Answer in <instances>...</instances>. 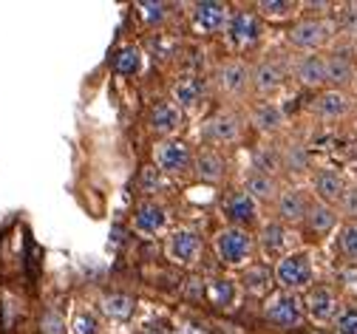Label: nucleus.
I'll return each mask as SVG.
<instances>
[{
  "label": "nucleus",
  "instance_id": "obj_1",
  "mask_svg": "<svg viewBox=\"0 0 357 334\" xmlns=\"http://www.w3.org/2000/svg\"><path fill=\"white\" fill-rule=\"evenodd\" d=\"M250 250H252V238L241 227H227L215 235V252L230 266H241L250 258Z\"/></svg>",
  "mask_w": 357,
  "mask_h": 334
},
{
  "label": "nucleus",
  "instance_id": "obj_2",
  "mask_svg": "<svg viewBox=\"0 0 357 334\" xmlns=\"http://www.w3.org/2000/svg\"><path fill=\"white\" fill-rule=\"evenodd\" d=\"M275 280L284 286V289L295 292V289H306L312 283V261L303 252H292L284 255L275 266Z\"/></svg>",
  "mask_w": 357,
  "mask_h": 334
},
{
  "label": "nucleus",
  "instance_id": "obj_3",
  "mask_svg": "<svg viewBox=\"0 0 357 334\" xmlns=\"http://www.w3.org/2000/svg\"><path fill=\"white\" fill-rule=\"evenodd\" d=\"M266 320H270L273 326L278 328H295L303 317V306L301 301L292 295V292H281L275 298H270V303H266Z\"/></svg>",
  "mask_w": 357,
  "mask_h": 334
},
{
  "label": "nucleus",
  "instance_id": "obj_4",
  "mask_svg": "<svg viewBox=\"0 0 357 334\" xmlns=\"http://www.w3.org/2000/svg\"><path fill=\"white\" fill-rule=\"evenodd\" d=\"M193 26L199 31H221L225 26H230V9L225 3H215V0H202L193 6Z\"/></svg>",
  "mask_w": 357,
  "mask_h": 334
},
{
  "label": "nucleus",
  "instance_id": "obj_5",
  "mask_svg": "<svg viewBox=\"0 0 357 334\" xmlns=\"http://www.w3.org/2000/svg\"><path fill=\"white\" fill-rule=\"evenodd\" d=\"M202 250V238L193 229H176L167 241V255L176 264H193Z\"/></svg>",
  "mask_w": 357,
  "mask_h": 334
},
{
  "label": "nucleus",
  "instance_id": "obj_6",
  "mask_svg": "<svg viewBox=\"0 0 357 334\" xmlns=\"http://www.w3.org/2000/svg\"><path fill=\"white\" fill-rule=\"evenodd\" d=\"M329 37V23L324 20H301L298 26H292L289 31V43L298 49H318Z\"/></svg>",
  "mask_w": 357,
  "mask_h": 334
},
{
  "label": "nucleus",
  "instance_id": "obj_7",
  "mask_svg": "<svg viewBox=\"0 0 357 334\" xmlns=\"http://www.w3.org/2000/svg\"><path fill=\"white\" fill-rule=\"evenodd\" d=\"M156 162L165 173H185L190 167V148L185 142H162L156 151Z\"/></svg>",
  "mask_w": 357,
  "mask_h": 334
},
{
  "label": "nucleus",
  "instance_id": "obj_8",
  "mask_svg": "<svg viewBox=\"0 0 357 334\" xmlns=\"http://www.w3.org/2000/svg\"><path fill=\"white\" fill-rule=\"evenodd\" d=\"M303 306H306L309 317H312V320H318V323L332 320L335 312H337V301H335L332 289H326V286H315V289H309Z\"/></svg>",
  "mask_w": 357,
  "mask_h": 334
},
{
  "label": "nucleus",
  "instance_id": "obj_9",
  "mask_svg": "<svg viewBox=\"0 0 357 334\" xmlns=\"http://www.w3.org/2000/svg\"><path fill=\"white\" fill-rule=\"evenodd\" d=\"M230 37H233L236 45H241V49H244V45L258 43V37H261V23H258V17L250 15V12L233 15V17H230Z\"/></svg>",
  "mask_w": 357,
  "mask_h": 334
},
{
  "label": "nucleus",
  "instance_id": "obj_10",
  "mask_svg": "<svg viewBox=\"0 0 357 334\" xmlns=\"http://www.w3.org/2000/svg\"><path fill=\"white\" fill-rule=\"evenodd\" d=\"M315 193H318L321 204L329 207V204H335V202L343 199L346 181H343V176H340L337 170H321V173L315 176Z\"/></svg>",
  "mask_w": 357,
  "mask_h": 334
},
{
  "label": "nucleus",
  "instance_id": "obj_11",
  "mask_svg": "<svg viewBox=\"0 0 357 334\" xmlns=\"http://www.w3.org/2000/svg\"><path fill=\"white\" fill-rule=\"evenodd\" d=\"M133 224H137V229L145 235H156L167 224V213L156 202H142L137 207V213H133Z\"/></svg>",
  "mask_w": 357,
  "mask_h": 334
},
{
  "label": "nucleus",
  "instance_id": "obj_12",
  "mask_svg": "<svg viewBox=\"0 0 357 334\" xmlns=\"http://www.w3.org/2000/svg\"><path fill=\"white\" fill-rule=\"evenodd\" d=\"M309 213V202L301 190H287V193L278 196V215L287 221V224H298L303 221Z\"/></svg>",
  "mask_w": 357,
  "mask_h": 334
},
{
  "label": "nucleus",
  "instance_id": "obj_13",
  "mask_svg": "<svg viewBox=\"0 0 357 334\" xmlns=\"http://www.w3.org/2000/svg\"><path fill=\"white\" fill-rule=\"evenodd\" d=\"M250 79H252V74L244 63H227L218 68V88L227 93H241Z\"/></svg>",
  "mask_w": 357,
  "mask_h": 334
},
{
  "label": "nucleus",
  "instance_id": "obj_14",
  "mask_svg": "<svg viewBox=\"0 0 357 334\" xmlns=\"http://www.w3.org/2000/svg\"><path fill=\"white\" fill-rule=\"evenodd\" d=\"M315 111H318V116H324V119H340V116H346V111H349V97H346L343 91H337V88L324 91L321 97L315 100Z\"/></svg>",
  "mask_w": 357,
  "mask_h": 334
},
{
  "label": "nucleus",
  "instance_id": "obj_15",
  "mask_svg": "<svg viewBox=\"0 0 357 334\" xmlns=\"http://www.w3.org/2000/svg\"><path fill=\"white\" fill-rule=\"evenodd\" d=\"M207 136L215 139V142H236L241 136V125L233 114H215L210 122H207Z\"/></svg>",
  "mask_w": 357,
  "mask_h": 334
},
{
  "label": "nucleus",
  "instance_id": "obj_16",
  "mask_svg": "<svg viewBox=\"0 0 357 334\" xmlns=\"http://www.w3.org/2000/svg\"><path fill=\"white\" fill-rule=\"evenodd\" d=\"M151 125L159 133H173V130H178V125H182V111L170 103H159L151 111Z\"/></svg>",
  "mask_w": 357,
  "mask_h": 334
},
{
  "label": "nucleus",
  "instance_id": "obj_17",
  "mask_svg": "<svg viewBox=\"0 0 357 334\" xmlns=\"http://www.w3.org/2000/svg\"><path fill=\"white\" fill-rule=\"evenodd\" d=\"M354 79V63L346 54H332L326 60V82L332 85H349Z\"/></svg>",
  "mask_w": 357,
  "mask_h": 334
},
{
  "label": "nucleus",
  "instance_id": "obj_18",
  "mask_svg": "<svg viewBox=\"0 0 357 334\" xmlns=\"http://www.w3.org/2000/svg\"><path fill=\"white\" fill-rule=\"evenodd\" d=\"M261 250L266 258H278L287 250V229L281 224H270L261 232Z\"/></svg>",
  "mask_w": 357,
  "mask_h": 334
},
{
  "label": "nucleus",
  "instance_id": "obj_19",
  "mask_svg": "<svg viewBox=\"0 0 357 334\" xmlns=\"http://www.w3.org/2000/svg\"><path fill=\"white\" fill-rule=\"evenodd\" d=\"M241 283H244V289L250 295H266V292H270V286H273V272L266 266H250L244 272Z\"/></svg>",
  "mask_w": 357,
  "mask_h": 334
},
{
  "label": "nucleus",
  "instance_id": "obj_20",
  "mask_svg": "<svg viewBox=\"0 0 357 334\" xmlns=\"http://www.w3.org/2000/svg\"><path fill=\"white\" fill-rule=\"evenodd\" d=\"M298 79L303 85H321L326 82V60L324 57H303L298 66Z\"/></svg>",
  "mask_w": 357,
  "mask_h": 334
},
{
  "label": "nucleus",
  "instance_id": "obj_21",
  "mask_svg": "<svg viewBox=\"0 0 357 334\" xmlns=\"http://www.w3.org/2000/svg\"><path fill=\"white\" fill-rule=\"evenodd\" d=\"M202 97V82L196 77H182L176 85H173V100L185 108H193Z\"/></svg>",
  "mask_w": 357,
  "mask_h": 334
},
{
  "label": "nucleus",
  "instance_id": "obj_22",
  "mask_svg": "<svg viewBox=\"0 0 357 334\" xmlns=\"http://www.w3.org/2000/svg\"><path fill=\"white\" fill-rule=\"evenodd\" d=\"M207 298H210V303L215 306V309H230L233 306V301H236V286H233V280H210V286H207Z\"/></svg>",
  "mask_w": 357,
  "mask_h": 334
},
{
  "label": "nucleus",
  "instance_id": "obj_23",
  "mask_svg": "<svg viewBox=\"0 0 357 334\" xmlns=\"http://www.w3.org/2000/svg\"><path fill=\"white\" fill-rule=\"evenodd\" d=\"M227 215L233 218V221H255V215H258V202L252 199V196H247V193H238V196H233L230 199V204H227Z\"/></svg>",
  "mask_w": 357,
  "mask_h": 334
},
{
  "label": "nucleus",
  "instance_id": "obj_24",
  "mask_svg": "<svg viewBox=\"0 0 357 334\" xmlns=\"http://www.w3.org/2000/svg\"><path fill=\"white\" fill-rule=\"evenodd\" d=\"M252 82H255V88H258L261 93L275 91V88L281 85V68H278V63H261V66L252 71Z\"/></svg>",
  "mask_w": 357,
  "mask_h": 334
},
{
  "label": "nucleus",
  "instance_id": "obj_25",
  "mask_svg": "<svg viewBox=\"0 0 357 334\" xmlns=\"http://www.w3.org/2000/svg\"><path fill=\"white\" fill-rule=\"evenodd\" d=\"M133 309H137V301L130 295H105L102 298V312L114 320H128L133 314Z\"/></svg>",
  "mask_w": 357,
  "mask_h": 334
},
{
  "label": "nucleus",
  "instance_id": "obj_26",
  "mask_svg": "<svg viewBox=\"0 0 357 334\" xmlns=\"http://www.w3.org/2000/svg\"><path fill=\"white\" fill-rule=\"evenodd\" d=\"M306 221H309V229H312V232L324 235V232H329V229L335 227L337 215H335V210L326 207V204H312L309 213H306Z\"/></svg>",
  "mask_w": 357,
  "mask_h": 334
},
{
  "label": "nucleus",
  "instance_id": "obj_27",
  "mask_svg": "<svg viewBox=\"0 0 357 334\" xmlns=\"http://www.w3.org/2000/svg\"><path fill=\"white\" fill-rule=\"evenodd\" d=\"M196 173H199V179H204V181H218L221 176H225V159H221L218 153H202L199 159H196Z\"/></svg>",
  "mask_w": 357,
  "mask_h": 334
},
{
  "label": "nucleus",
  "instance_id": "obj_28",
  "mask_svg": "<svg viewBox=\"0 0 357 334\" xmlns=\"http://www.w3.org/2000/svg\"><path fill=\"white\" fill-rule=\"evenodd\" d=\"M244 193L252 196L255 202H258V199H273V196H275V181H273L270 173H250Z\"/></svg>",
  "mask_w": 357,
  "mask_h": 334
},
{
  "label": "nucleus",
  "instance_id": "obj_29",
  "mask_svg": "<svg viewBox=\"0 0 357 334\" xmlns=\"http://www.w3.org/2000/svg\"><path fill=\"white\" fill-rule=\"evenodd\" d=\"M252 122L258 125V130H278V128H281V122H284V114H281V108H278V105L264 103V105H258V108H255Z\"/></svg>",
  "mask_w": 357,
  "mask_h": 334
},
{
  "label": "nucleus",
  "instance_id": "obj_30",
  "mask_svg": "<svg viewBox=\"0 0 357 334\" xmlns=\"http://www.w3.org/2000/svg\"><path fill=\"white\" fill-rule=\"evenodd\" d=\"M114 68H116V74L133 77V74L142 68V54H139V49H133V45H125V49L114 57Z\"/></svg>",
  "mask_w": 357,
  "mask_h": 334
},
{
  "label": "nucleus",
  "instance_id": "obj_31",
  "mask_svg": "<svg viewBox=\"0 0 357 334\" xmlns=\"http://www.w3.org/2000/svg\"><path fill=\"white\" fill-rule=\"evenodd\" d=\"M261 15L273 17V20H281V17H289L295 12V3H289V0H261L258 3Z\"/></svg>",
  "mask_w": 357,
  "mask_h": 334
},
{
  "label": "nucleus",
  "instance_id": "obj_32",
  "mask_svg": "<svg viewBox=\"0 0 357 334\" xmlns=\"http://www.w3.org/2000/svg\"><path fill=\"white\" fill-rule=\"evenodd\" d=\"M252 162H255V173H266V170L273 173V170L281 165V156H278L273 148H258Z\"/></svg>",
  "mask_w": 357,
  "mask_h": 334
},
{
  "label": "nucleus",
  "instance_id": "obj_33",
  "mask_svg": "<svg viewBox=\"0 0 357 334\" xmlns=\"http://www.w3.org/2000/svg\"><path fill=\"white\" fill-rule=\"evenodd\" d=\"M340 250H343L346 258L357 261V221L343 227V232H340Z\"/></svg>",
  "mask_w": 357,
  "mask_h": 334
},
{
  "label": "nucleus",
  "instance_id": "obj_34",
  "mask_svg": "<svg viewBox=\"0 0 357 334\" xmlns=\"http://www.w3.org/2000/svg\"><path fill=\"white\" fill-rule=\"evenodd\" d=\"M139 12L148 23H162L167 17V6L165 3H156V0H142L139 3Z\"/></svg>",
  "mask_w": 357,
  "mask_h": 334
},
{
  "label": "nucleus",
  "instance_id": "obj_35",
  "mask_svg": "<svg viewBox=\"0 0 357 334\" xmlns=\"http://www.w3.org/2000/svg\"><path fill=\"white\" fill-rule=\"evenodd\" d=\"M284 162H287V167L292 170V173H303L306 170V151L301 148V145H292L289 151H287V156H284Z\"/></svg>",
  "mask_w": 357,
  "mask_h": 334
},
{
  "label": "nucleus",
  "instance_id": "obj_36",
  "mask_svg": "<svg viewBox=\"0 0 357 334\" xmlns=\"http://www.w3.org/2000/svg\"><path fill=\"white\" fill-rule=\"evenodd\" d=\"M40 331L43 334H66V320L57 312H46L40 320Z\"/></svg>",
  "mask_w": 357,
  "mask_h": 334
},
{
  "label": "nucleus",
  "instance_id": "obj_37",
  "mask_svg": "<svg viewBox=\"0 0 357 334\" xmlns=\"http://www.w3.org/2000/svg\"><path fill=\"white\" fill-rule=\"evenodd\" d=\"M139 187L145 190V193H156V190L162 187V170H156V167H145L142 176H139Z\"/></svg>",
  "mask_w": 357,
  "mask_h": 334
},
{
  "label": "nucleus",
  "instance_id": "obj_38",
  "mask_svg": "<svg viewBox=\"0 0 357 334\" xmlns=\"http://www.w3.org/2000/svg\"><path fill=\"white\" fill-rule=\"evenodd\" d=\"M97 317L88 314V312H79L77 320H74V334H97Z\"/></svg>",
  "mask_w": 357,
  "mask_h": 334
},
{
  "label": "nucleus",
  "instance_id": "obj_39",
  "mask_svg": "<svg viewBox=\"0 0 357 334\" xmlns=\"http://www.w3.org/2000/svg\"><path fill=\"white\" fill-rule=\"evenodd\" d=\"M340 26H343L349 34H357V3L343 6V12H340Z\"/></svg>",
  "mask_w": 357,
  "mask_h": 334
},
{
  "label": "nucleus",
  "instance_id": "obj_40",
  "mask_svg": "<svg viewBox=\"0 0 357 334\" xmlns=\"http://www.w3.org/2000/svg\"><path fill=\"white\" fill-rule=\"evenodd\" d=\"M337 334H357V312H346L337 320Z\"/></svg>",
  "mask_w": 357,
  "mask_h": 334
},
{
  "label": "nucleus",
  "instance_id": "obj_41",
  "mask_svg": "<svg viewBox=\"0 0 357 334\" xmlns=\"http://www.w3.org/2000/svg\"><path fill=\"white\" fill-rule=\"evenodd\" d=\"M340 207L349 213V215H357V187H346V193L340 199Z\"/></svg>",
  "mask_w": 357,
  "mask_h": 334
}]
</instances>
